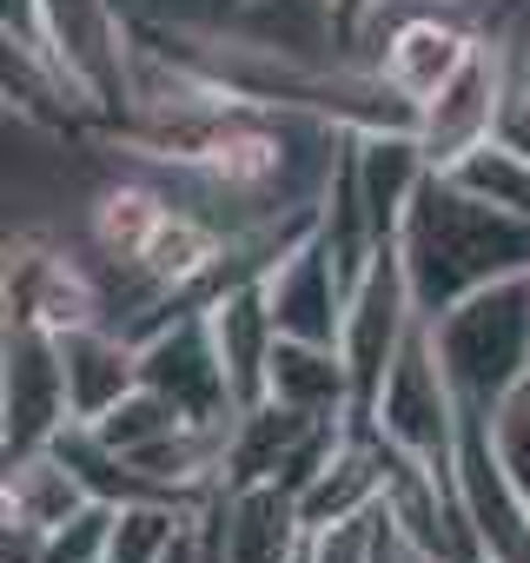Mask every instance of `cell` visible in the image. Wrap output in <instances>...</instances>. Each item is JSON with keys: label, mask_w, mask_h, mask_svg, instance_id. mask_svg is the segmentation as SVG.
<instances>
[{"label": "cell", "mask_w": 530, "mask_h": 563, "mask_svg": "<svg viewBox=\"0 0 530 563\" xmlns=\"http://www.w3.org/2000/svg\"><path fill=\"white\" fill-rule=\"evenodd\" d=\"M398 258H405L418 312L438 319L457 299L497 286V278L530 272V219L477 199L444 166H431L411 212H405V225H398Z\"/></svg>", "instance_id": "cell-1"}, {"label": "cell", "mask_w": 530, "mask_h": 563, "mask_svg": "<svg viewBox=\"0 0 530 563\" xmlns=\"http://www.w3.org/2000/svg\"><path fill=\"white\" fill-rule=\"evenodd\" d=\"M424 325H431V345H438L464 411L497 418L523 391V378H530V272L497 278V286L457 299L451 312H438Z\"/></svg>", "instance_id": "cell-2"}, {"label": "cell", "mask_w": 530, "mask_h": 563, "mask_svg": "<svg viewBox=\"0 0 530 563\" xmlns=\"http://www.w3.org/2000/svg\"><path fill=\"white\" fill-rule=\"evenodd\" d=\"M365 431H378L385 444H398L405 457H418L431 471H451L457 431H464V405L451 391V372H444L424 319L411 325V339H405V352H398V365H391V378H385Z\"/></svg>", "instance_id": "cell-3"}, {"label": "cell", "mask_w": 530, "mask_h": 563, "mask_svg": "<svg viewBox=\"0 0 530 563\" xmlns=\"http://www.w3.org/2000/svg\"><path fill=\"white\" fill-rule=\"evenodd\" d=\"M418 299H411V278H405V258H398V239L378 245V258L365 265V278L345 299V332H339V358L352 372V424H372V405L418 325Z\"/></svg>", "instance_id": "cell-4"}, {"label": "cell", "mask_w": 530, "mask_h": 563, "mask_svg": "<svg viewBox=\"0 0 530 563\" xmlns=\"http://www.w3.org/2000/svg\"><path fill=\"white\" fill-rule=\"evenodd\" d=\"M517 80H523V60H510L504 34H484V41L471 47V60L418 107V140H424L431 166H451L457 153L484 146V140L497 133V120H504Z\"/></svg>", "instance_id": "cell-5"}, {"label": "cell", "mask_w": 530, "mask_h": 563, "mask_svg": "<svg viewBox=\"0 0 530 563\" xmlns=\"http://www.w3.org/2000/svg\"><path fill=\"white\" fill-rule=\"evenodd\" d=\"M140 385L173 398L192 424H232L239 418V398H232V378L219 365L206 312H173V319L140 332Z\"/></svg>", "instance_id": "cell-6"}, {"label": "cell", "mask_w": 530, "mask_h": 563, "mask_svg": "<svg viewBox=\"0 0 530 563\" xmlns=\"http://www.w3.org/2000/svg\"><path fill=\"white\" fill-rule=\"evenodd\" d=\"M0 418H8V457H27V451H47L67 424H74V405H67V372H60V339L47 325H27V319H8V345H0Z\"/></svg>", "instance_id": "cell-7"}, {"label": "cell", "mask_w": 530, "mask_h": 563, "mask_svg": "<svg viewBox=\"0 0 530 563\" xmlns=\"http://www.w3.org/2000/svg\"><path fill=\"white\" fill-rule=\"evenodd\" d=\"M385 14H391V27H385V47L372 54V67L411 107H424L471 60V47L484 41V27L471 21V8H385Z\"/></svg>", "instance_id": "cell-8"}, {"label": "cell", "mask_w": 530, "mask_h": 563, "mask_svg": "<svg viewBox=\"0 0 530 563\" xmlns=\"http://www.w3.org/2000/svg\"><path fill=\"white\" fill-rule=\"evenodd\" d=\"M258 286H265V306H273V325H279V339L339 345L352 286H345V272H339L332 245L319 239V225H312V232H306L292 252H279V258H273V272H265Z\"/></svg>", "instance_id": "cell-9"}, {"label": "cell", "mask_w": 530, "mask_h": 563, "mask_svg": "<svg viewBox=\"0 0 530 563\" xmlns=\"http://www.w3.org/2000/svg\"><path fill=\"white\" fill-rule=\"evenodd\" d=\"M219 543H225V563H299L312 543V523L286 484H225Z\"/></svg>", "instance_id": "cell-10"}, {"label": "cell", "mask_w": 530, "mask_h": 563, "mask_svg": "<svg viewBox=\"0 0 530 563\" xmlns=\"http://www.w3.org/2000/svg\"><path fill=\"white\" fill-rule=\"evenodd\" d=\"M60 339V372H67V405L74 424H93L100 411H113L126 391H140V339L93 319V325H67Z\"/></svg>", "instance_id": "cell-11"}, {"label": "cell", "mask_w": 530, "mask_h": 563, "mask_svg": "<svg viewBox=\"0 0 530 563\" xmlns=\"http://www.w3.org/2000/svg\"><path fill=\"white\" fill-rule=\"evenodd\" d=\"M206 325H212V345H219V365L232 378V398L239 411L265 398V365H273V345H279V325H273V306H265V286L245 278V286L219 292L206 306Z\"/></svg>", "instance_id": "cell-12"}, {"label": "cell", "mask_w": 530, "mask_h": 563, "mask_svg": "<svg viewBox=\"0 0 530 563\" xmlns=\"http://www.w3.org/2000/svg\"><path fill=\"white\" fill-rule=\"evenodd\" d=\"M345 146H352V173H358V192H365L378 239H398V225L431 173L424 140L418 133H345Z\"/></svg>", "instance_id": "cell-13"}, {"label": "cell", "mask_w": 530, "mask_h": 563, "mask_svg": "<svg viewBox=\"0 0 530 563\" xmlns=\"http://www.w3.org/2000/svg\"><path fill=\"white\" fill-rule=\"evenodd\" d=\"M265 398H279L292 411H312V418H352V372H345L339 345L279 339L273 365H265Z\"/></svg>", "instance_id": "cell-14"}, {"label": "cell", "mask_w": 530, "mask_h": 563, "mask_svg": "<svg viewBox=\"0 0 530 563\" xmlns=\"http://www.w3.org/2000/svg\"><path fill=\"white\" fill-rule=\"evenodd\" d=\"M0 504H8V523L54 530V523H67L80 504H93V490H87L80 471L47 444V451H27V457H8V484H0Z\"/></svg>", "instance_id": "cell-15"}, {"label": "cell", "mask_w": 530, "mask_h": 563, "mask_svg": "<svg viewBox=\"0 0 530 563\" xmlns=\"http://www.w3.org/2000/svg\"><path fill=\"white\" fill-rule=\"evenodd\" d=\"M199 504L186 497H133L113 510V543H107V563H166V550L179 543V530L192 523Z\"/></svg>", "instance_id": "cell-16"}, {"label": "cell", "mask_w": 530, "mask_h": 563, "mask_svg": "<svg viewBox=\"0 0 530 563\" xmlns=\"http://www.w3.org/2000/svg\"><path fill=\"white\" fill-rule=\"evenodd\" d=\"M457 186H471L477 199H490V206H504V212H517V219H530V153H517L510 140H484V146H471V153H457L451 166H444Z\"/></svg>", "instance_id": "cell-17"}, {"label": "cell", "mask_w": 530, "mask_h": 563, "mask_svg": "<svg viewBox=\"0 0 530 563\" xmlns=\"http://www.w3.org/2000/svg\"><path fill=\"white\" fill-rule=\"evenodd\" d=\"M179 424H192V418H186L173 398H159L153 385L126 391L113 411H100V418H93V431H100V438H107L120 457H140V451H153V444H159V438H173Z\"/></svg>", "instance_id": "cell-18"}, {"label": "cell", "mask_w": 530, "mask_h": 563, "mask_svg": "<svg viewBox=\"0 0 530 563\" xmlns=\"http://www.w3.org/2000/svg\"><path fill=\"white\" fill-rule=\"evenodd\" d=\"M113 510L120 504H80L67 523L47 530V563H107V543H113Z\"/></svg>", "instance_id": "cell-19"}, {"label": "cell", "mask_w": 530, "mask_h": 563, "mask_svg": "<svg viewBox=\"0 0 530 563\" xmlns=\"http://www.w3.org/2000/svg\"><path fill=\"white\" fill-rule=\"evenodd\" d=\"M378 510H385V504H378ZM378 510H372V517H345V523L312 530L306 563H378Z\"/></svg>", "instance_id": "cell-20"}, {"label": "cell", "mask_w": 530, "mask_h": 563, "mask_svg": "<svg viewBox=\"0 0 530 563\" xmlns=\"http://www.w3.org/2000/svg\"><path fill=\"white\" fill-rule=\"evenodd\" d=\"M325 14H332V27H339V47L345 41H358L378 14H385V0H325Z\"/></svg>", "instance_id": "cell-21"}, {"label": "cell", "mask_w": 530, "mask_h": 563, "mask_svg": "<svg viewBox=\"0 0 530 563\" xmlns=\"http://www.w3.org/2000/svg\"><path fill=\"white\" fill-rule=\"evenodd\" d=\"M385 8H477V0H385Z\"/></svg>", "instance_id": "cell-22"}, {"label": "cell", "mask_w": 530, "mask_h": 563, "mask_svg": "<svg viewBox=\"0 0 530 563\" xmlns=\"http://www.w3.org/2000/svg\"><path fill=\"white\" fill-rule=\"evenodd\" d=\"M252 0H219V21H232V14H245Z\"/></svg>", "instance_id": "cell-23"}, {"label": "cell", "mask_w": 530, "mask_h": 563, "mask_svg": "<svg viewBox=\"0 0 530 563\" xmlns=\"http://www.w3.org/2000/svg\"><path fill=\"white\" fill-rule=\"evenodd\" d=\"M523 93H530V47H523Z\"/></svg>", "instance_id": "cell-24"}, {"label": "cell", "mask_w": 530, "mask_h": 563, "mask_svg": "<svg viewBox=\"0 0 530 563\" xmlns=\"http://www.w3.org/2000/svg\"><path fill=\"white\" fill-rule=\"evenodd\" d=\"M523 391H530V378H523Z\"/></svg>", "instance_id": "cell-25"}]
</instances>
